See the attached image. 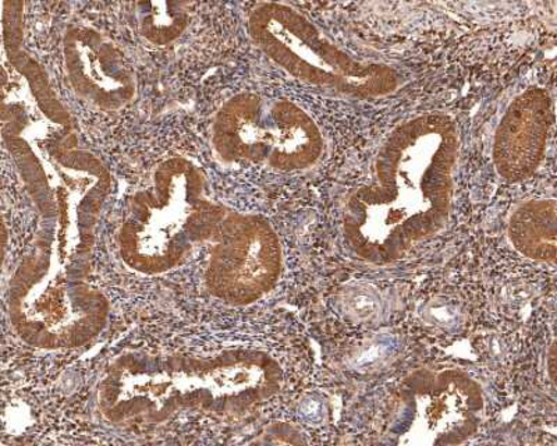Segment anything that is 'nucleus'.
<instances>
[{"instance_id":"f257e3e1","label":"nucleus","mask_w":557,"mask_h":446,"mask_svg":"<svg viewBox=\"0 0 557 446\" xmlns=\"http://www.w3.org/2000/svg\"><path fill=\"white\" fill-rule=\"evenodd\" d=\"M457 157L459 132L444 113H425L393 128L377 152L371 182L346 201L343 233L352 255L389 264L444 231Z\"/></svg>"},{"instance_id":"f03ea898","label":"nucleus","mask_w":557,"mask_h":446,"mask_svg":"<svg viewBox=\"0 0 557 446\" xmlns=\"http://www.w3.org/2000/svg\"><path fill=\"white\" fill-rule=\"evenodd\" d=\"M275 359L257 350L212 357L128 354L114 361L101 386V406L113 423H161L183 409L240 413L281 389Z\"/></svg>"},{"instance_id":"7ed1b4c3","label":"nucleus","mask_w":557,"mask_h":446,"mask_svg":"<svg viewBox=\"0 0 557 446\" xmlns=\"http://www.w3.org/2000/svg\"><path fill=\"white\" fill-rule=\"evenodd\" d=\"M91 259L58 246L45 222L9 287V314L17 334L38 348H77L101 334L111 303L88 282Z\"/></svg>"},{"instance_id":"20e7f679","label":"nucleus","mask_w":557,"mask_h":446,"mask_svg":"<svg viewBox=\"0 0 557 446\" xmlns=\"http://www.w3.org/2000/svg\"><path fill=\"white\" fill-rule=\"evenodd\" d=\"M227 212L207 197L198 166L171 158L157 168L152 186L133 197L117 235L122 260L144 275L172 271L194 247L215 239Z\"/></svg>"},{"instance_id":"39448f33","label":"nucleus","mask_w":557,"mask_h":446,"mask_svg":"<svg viewBox=\"0 0 557 446\" xmlns=\"http://www.w3.org/2000/svg\"><path fill=\"white\" fill-rule=\"evenodd\" d=\"M247 28L251 41L276 66L322 91L372 101L401 86V74L391 64L352 57L290 4H257Z\"/></svg>"},{"instance_id":"423d86ee","label":"nucleus","mask_w":557,"mask_h":446,"mask_svg":"<svg viewBox=\"0 0 557 446\" xmlns=\"http://www.w3.org/2000/svg\"><path fill=\"white\" fill-rule=\"evenodd\" d=\"M206 270L207 289L233 306L261 300L282 275L281 241L265 218L227 212Z\"/></svg>"},{"instance_id":"0eeeda50","label":"nucleus","mask_w":557,"mask_h":446,"mask_svg":"<svg viewBox=\"0 0 557 446\" xmlns=\"http://www.w3.org/2000/svg\"><path fill=\"white\" fill-rule=\"evenodd\" d=\"M412 423L401 439L412 445H456L479 429L484 398L479 383L460 370L420 371L409 380Z\"/></svg>"},{"instance_id":"6e6552de","label":"nucleus","mask_w":557,"mask_h":446,"mask_svg":"<svg viewBox=\"0 0 557 446\" xmlns=\"http://www.w3.org/2000/svg\"><path fill=\"white\" fill-rule=\"evenodd\" d=\"M63 63L73 91L101 111H121L136 98V78L123 54L96 28L78 24L67 29Z\"/></svg>"},{"instance_id":"1a4fd4ad","label":"nucleus","mask_w":557,"mask_h":446,"mask_svg":"<svg viewBox=\"0 0 557 446\" xmlns=\"http://www.w3.org/2000/svg\"><path fill=\"white\" fill-rule=\"evenodd\" d=\"M552 122V98L544 88H527L510 102L492 146V160L502 178L519 183L539 171L548 150Z\"/></svg>"},{"instance_id":"9d476101","label":"nucleus","mask_w":557,"mask_h":446,"mask_svg":"<svg viewBox=\"0 0 557 446\" xmlns=\"http://www.w3.org/2000/svg\"><path fill=\"white\" fill-rule=\"evenodd\" d=\"M275 131L270 103L252 92L236 94L216 112L212 123V147L225 163H267Z\"/></svg>"},{"instance_id":"9b49d317","label":"nucleus","mask_w":557,"mask_h":446,"mask_svg":"<svg viewBox=\"0 0 557 446\" xmlns=\"http://www.w3.org/2000/svg\"><path fill=\"white\" fill-rule=\"evenodd\" d=\"M270 116L276 136L267 165L283 172L315 165L323 152V136L305 109L281 99L270 103Z\"/></svg>"},{"instance_id":"f8f14e48","label":"nucleus","mask_w":557,"mask_h":446,"mask_svg":"<svg viewBox=\"0 0 557 446\" xmlns=\"http://www.w3.org/2000/svg\"><path fill=\"white\" fill-rule=\"evenodd\" d=\"M2 32L8 61L27 82L39 112L54 126L72 127V116L53 91L47 71L24 48V3L3 2Z\"/></svg>"},{"instance_id":"ddd939ff","label":"nucleus","mask_w":557,"mask_h":446,"mask_svg":"<svg viewBox=\"0 0 557 446\" xmlns=\"http://www.w3.org/2000/svg\"><path fill=\"white\" fill-rule=\"evenodd\" d=\"M507 236L525 259L555 264L557 206L554 198H536L517 207L507 223Z\"/></svg>"},{"instance_id":"4468645a","label":"nucleus","mask_w":557,"mask_h":446,"mask_svg":"<svg viewBox=\"0 0 557 446\" xmlns=\"http://www.w3.org/2000/svg\"><path fill=\"white\" fill-rule=\"evenodd\" d=\"M139 36L156 47H168L177 41L190 24V9L184 2L137 3Z\"/></svg>"},{"instance_id":"2eb2a0df","label":"nucleus","mask_w":557,"mask_h":446,"mask_svg":"<svg viewBox=\"0 0 557 446\" xmlns=\"http://www.w3.org/2000/svg\"><path fill=\"white\" fill-rule=\"evenodd\" d=\"M342 306L348 319L366 322L380 314L381 299L370 285H351L343 292Z\"/></svg>"}]
</instances>
